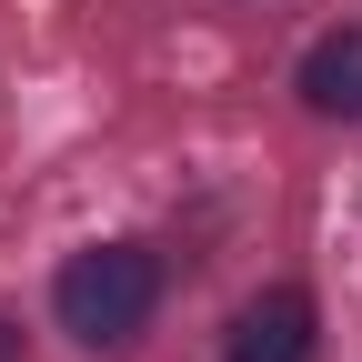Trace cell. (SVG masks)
Returning <instances> with one entry per match:
<instances>
[{"instance_id": "1", "label": "cell", "mask_w": 362, "mask_h": 362, "mask_svg": "<svg viewBox=\"0 0 362 362\" xmlns=\"http://www.w3.org/2000/svg\"><path fill=\"white\" fill-rule=\"evenodd\" d=\"M51 312H61V332L90 342V352L141 342L151 312H161V252H141V242H90V252H71L61 282H51Z\"/></svg>"}, {"instance_id": "2", "label": "cell", "mask_w": 362, "mask_h": 362, "mask_svg": "<svg viewBox=\"0 0 362 362\" xmlns=\"http://www.w3.org/2000/svg\"><path fill=\"white\" fill-rule=\"evenodd\" d=\"M322 352V322H312V292H262L232 312V342H221V362H312Z\"/></svg>"}, {"instance_id": "3", "label": "cell", "mask_w": 362, "mask_h": 362, "mask_svg": "<svg viewBox=\"0 0 362 362\" xmlns=\"http://www.w3.org/2000/svg\"><path fill=\"white\" fill-rule=\"evenodd\" d=\"M302 101L322 111V121H362V21L322 30L302 51Z\"/></svg>"}, {"instance_id": "4", "label": "cell", "mask_w": 362, "mask_h": 362, "mask_svg": "<svg viewBox=\"0 0 362 362\" xmlns=\"http://www.w3.org/2000/svg\"><path fill=\"white\" fill-rule=\"evenodd\" d=\"M11 352H21V332H11V322H0V362H11Z\"/></svg>"}]
</instances>
